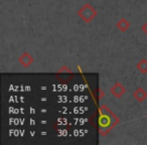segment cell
Wrapping results in <instances>:
<instances>
[{
    "label": "cell",
    "instance_id": "7",
    "mask_svg": "<svg viewBox=\"0 0 147 145\" xmlns=\"http://www.w3.org/2000/svg\"><path fill=\"white\" fill-rule=\"evenodd\" d=\"M63 71H67V73H71V71H69V69H67V65H63V67H61V69L59 71V73H63Z\"/></svg>",
    "mask_w": 147,
    "mask_h": 145
},
{
    "label": "cell",
    "instance_id": "9",
    "mask_svg": "<svg viewBox=\"0 0 147 145\" xmlns=\"http://www.w3.org/2000/svg\"><path fill=\"white\" fill-rule=\"evenodd\" d=\"M146 118H147V114H146Z\"/></svg>",
    "mask_w": 147,
    "mask_h": 145
},
{
    "label": "cell",
    "instance_id": "6",
    "mask_svg": "<svg viewBox=\"0 0 147 145\" xmlns=\"http://www.w3.org/2000/svg\"><path fill=\"white\" fill-rule=\"evenodd\" d=\"M136 67L141 74H146L147 73V59H142L138 63H137Z\"/></svg>",
    "mask_w": 147,
    "mask_h": 145
},
{
    "label": "cell",
    "instance_id": "2",
    "mask_svg": "<svg viewBox=\"0 0 147 145\" xmlns=\"http://www.w3.org/2000/svg\"><path fill=\"white\" fill-rule=\"evenodd\" d=\"M18 61L22 67H27L33 63V57H32V55H29L27 51H24V53L18 57Z\"/></svg>",
    "mask_w": 147,
    "mask_h": 145
},
{
    "label": "cell",
    "instance_id": "5",
    "mask_svg": "<svg viewBox=\"0 0 147 145\" xmlns=\"http://www.w3.org/2000/svg\"><path fill=\"white\" fill-rule=\"evenodd\" d=\"M116 26L120 31L125 32V31L129 28V26H130V23H129V21L127 20L126 18H121L120 20L116 23Z\"/></svg>",
    "mask_w": 147,
    "mask_h": 145
},
{
    "label": "cell",
    "instance_id": "1",
    "mask_svg": "<svg viewBox=\"0 0 147 145\" xmlns=\"http://www.w3.org/2000/svg\"><path fill=\"white\" fill-rule=\"evenodd\" d=\"M78 15H79V17H81L86 23H89L92 20H94L95 17L97 16V11L92 5L87 3V4H85L84 6L79 9Z\"/></svg>",
    "mask_w": 147,
    "mask_h": 145
},
{
    "label": "cell",
    "instance_id": "3",
    "mask_svg": "<svg viewBox=\"0 0 147 145\" xmlns=\"http://www.w3.org/2000/svg\"><path fill=\"white\" fill-rule=\"evenodd\" d=\"M110 91L113 94V96H115L116 98H121V97L126 93L125 87L123 86V85H121L120 83H116V84L111 88Z\"/></svg>",
    "mask_w": 147,
    "mask_h": 145
},
{
    "label": "cell",
    "instance_id": "4",
    "mask_svg": "<svg viewBox=\"0 0 147 145\" xmlns=\"http://www.w3.org/2000/svg\"><path fill=\"white\" fill-rule=\"evenodd\" d=\"M133 97L134 99L139 103H142L147 99V92L143 88H137L135 92L133 93Z\"/></svg>",
    "mask_w": 147,
    "mask_h": 145
},
{
    "label": "cell",
    "instance_id": "8",
    "mask_svg": "<svg viewBox=\"0 0 147 145\" xmlns=\"http://www.w3.org/2000/svg\"><path fill=\"white\" fill-rule=\"evenodd\" d=\"M142 31H143V32L145 33V34L147 35V21H146V22L144 23V24L142 25Z\"/></svg>",
    "mask_w": 147,
    "mask_h": 145
}]
</instances>
